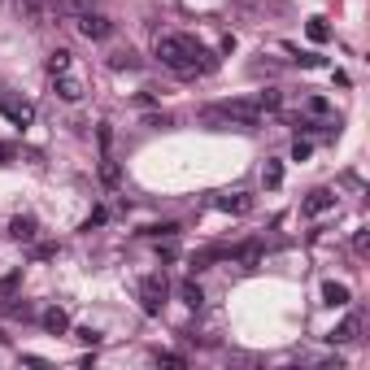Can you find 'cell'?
Segmentation results:
<instances>
[{"mask_svg":"<svg viewBox=\"0 0 370 370\" xmlns=\"http://www.w3.org/2000/svg\"><path fill=\"white\" fill-rule=\"evenodd\" d=\"M153 53L166 70H175L183 74V79H192V74H209L218 66V57L209 53V48H201L192 35H179V31H161L153 39Z\"/></svg>","mask_w":370,"mask_h":370,"instance_id":"obj_1","label":"cell"},{"mask_svg":"<svg viewBox=\"0 0 370 370\" xmlns=\"http://www.w3.org/2000/svg\"><path fill=\"white\" fill-rule=\"evenodd\" d=\"M266 113L253 105V101H227L218 109H205V122H235V127H257Z\"/></svg>","mask_w":370,"mask_h":370,"instance_id":"obj_2","label":"cell"},{"mask_svg":"<svg viewBox=\"0 0 370 370\" xmlns=\"http://www.w3.org/2000/svg\"><path fill=\"white\" fill-rule=\"evenodd\" d=\"M135 296H140V309H144V314H161V309H166V296H170L166 275H144L140 288H135Z\"/></svg>","mask_w":370,"mask_h":370,"instance_id":"obj_3","label":"cell"},{"mask_svg":"<svg viewBox=\"0 0 370 370\" xmlns=\"http://www.w3.org/2000/svg\"><path fill=\"white\" fill-rule=\"evenodd\" d=\"M74 22H79V35H83V39H109V35H113V22L101 18V13H92V9L79 13Z\"/></svg>","mask_w":370,"mask_h":370,"instance_id":"obj_4","label":"cell"},{"mask_svg":"<svg viewBox=\"0 0 370 370\" xmlns=\"http://www.w3.org/2000/svg\"><path fill=\"white\" fill-rule=\"evenodd\" d=\"M0 113H5L13 127H31V118H35V109H31L27 101H18V96H5V92H0Z\"/></svg>","mask_w":370,"mask_h":370,"instance_id":"obj_5","label":"cell"},{"mask_svg":"<svg viewBox=\"0 0 370 370\" xmlns=\"http://www.w3.org/2000/svg\"><path fill=\"white\" fill-rule=\"evenodd\" d=\"M327 209H335V192H327V187L309 192L305 201H301V214H305V218H318V214H327Z\"/></svg>","mask_w":370,"mask_h":370,"instance_id":"obj_6","label":"cell"},{"mask_svg":"<svg viewBox=\"0 0 370 370\" xmlns=\"http://www.w3.org/2000/svg\"><path fill=\"white\" fill-rule=\"evenodd\" d=\"M9 235L22 240V244H35L39 240V222L31 214H18V218H9Z\"/></svg>","mask_w":370,"mask_h":370,"instance_id":"obj_7","label":"cell"},{"mask_svg":"<svg viewBox=\"0 0 370 370\" xmlns=\"http://www.w3.org/2000/svg\"><path fill=\"white\" fill-rule=\"evenodd\" d=\"M39 323H44L48 335H66V331H70V314H66L61 305H48V309L39 314Z\"/></svg>","mask_w":370,"mask_h":370,"instance_id":"obj_8","label":"cell"},{"mask_svg":"<svg viewBox=\"0 0 370 370\" xmlns=\"http://www.w3.org/2000/svg\"><path fill=\"white\" fill-rule=\"evenodd\" d=\"M357 331H362V314H349V318H344V323L340 327H331V344H353L357 340Z\"/></svg>","mask_w":370,"mask_h":370,"instance_id":"obj_9","label":"cell"},{"mask_svg":"<svg viewBox=\"0 0 370 370\" xmlns=\"http://www.w3.org/2000/svg\"><path fill=\"white\" fill-rule=\"evenodd\" d=\"M222 214H249L253 209V196H244V192H235V196H218L214 201Z\"/></svg>","mask_w":370,"mask_h":370,"instance_id":"obj_10","label":"cell"},{"mask_svg":"<svg viewBox=\"0 0 370 370\" xmlns=\"http://www.w3.org/2000/svg\"><path fill=\"white\" fill-rule=\"evenodd\" d=\"M57 96H61V101H70V105H74V101H79V96H83V83H79V79H74V74L66 70V74H57Z\"/></svg>","mask_w":370,"mask_h":370,"instance_id":"obj_11","label":"cell"},{"mask_svg":"<svg viewBox=\"0 0 370 370\" xmlns=\"http://www.w3.org/2000/svg\"><path fill=\"white\" fill-rule=\"evenodd\" d=\"M323 305H331V309H344V305H349V288H344V283H323Z\"/></svg>","mask_w":370,"mask_h":370,"instance_id":"obj_12","label":"cell"},{"mask_svg":"<svg viewBox=\"0 0 370 370\" xmlns=\"http://www.w3.org/2000/svg\"><path fill=\"white\" fill-rule=\"evenodd\" d=\"M253 105H257L261 113H279V105H283V92H279V87H261Z\"/></svg>","mask_w":370,"mask_h":370,"instance_id":"obj_13","label":"cell"},{"mask_svg":"<svg viewBox=\"0 0 370 370\" xmlns=\"http://www.w3.org/2000/svg\"><path fill=\"white\" fill-rule=\"evenodd\" d=\"M179 301H183L187 309H201V305H205V292H201V283H196V279L179 283Z\"/></svg>","mask_w":370,"mask_h":370,"instance_id":"obj_14","label":"cell"},{"mask_svg":"<svg viewBox=\"0 0 370 370\" xmlns=\"http://www.w3.org/2000/svg\"><path fill=\"white\" fill-rule=\"evenodd\" d=\"M87 9H92V0H53V13L57 18H79Z\"/></svg>","mask_w":370,"mask_h":370,"instance_id":"obj_15","label":"cell"},{"mask_svg":"<svg viewBox=\"0 0 370 370\" xmlns=\"http://www.w3.org/2000/svg\"><path fill=\"white\" fill-rule=\"evenodd\" d=\"M140 66V57L131 53V48H113L109 53V70H135Z\"/></svg>","mask_w":370,"mask_h":370,"instance_id":"obj_16","label":"cell"},{"mask_svg":"<svg viewBox=\"0 0 370 370\" xmlns=\"http://www.w3.org/2000/svg\"><path fill=\"white\" fill-rule=\"evenodd\" d=\"M222 257H231V249H201V253L192 257V270H205V266H214Z\"/></svg>","mask_w":370,"mask_h":370,"instance_id":"obj_17","label":"cell"},{"mask_svg":"<svg viewBox=\"0 0 370 370\" xmlns=\"http://www.w3.org/2000/svg\"><path fill=\"white\" fill-rule=\"evenodd\" d=\"M48 74H53V79H57V74H66L70 70V53H66V48H53V53H48Z\"/></svg>","mask_w":370,"mask_h":370,"instance_id":"obj_18","label":"cell"},{"mask_svg":"<svg viewBox=\"0 0 370 370\" xmlns=\"http://www.w3.org/2000/svg\"><path fill=\"white\" fill-rule=\"evenodd\" d=\"M144 235L148 240H175L179 227H175V222H153V227H144Z\"/></svg>","mask_w":370,"mask_h":370,"instance_id":"obj_19","label":"cell"},{"mask_svg":"<svg viewBox=\"0 0 370 370\" xmlns=\"http://www.w3.org/2000/svg\"><path fill=\"white\" fill-rule=\"evenodd\" d=\"M101 179H105V183H109V187H118V183H122V170H118V161H113V157H109V153H105V157H101Z\"/></svg>","mask_w":370,"mask_h":370,"instance_id":"obj_20","label":"cell"},{"mask_svg":"<svg viewBox=\"0 0 370 370\" xmlns=\"http://www.w3.org/2000/svg\"><path fill=\"white\" fill-rule=\"evenodd\" d=\"M261 183H266V187H279V183H283V166H279V161H266V166H261Z\"/></svg>","mask_w":370,"mask_h":370,"instance_id":"obj_21","label":"cell"},{"mask_svg":"<svg viewBox=\"0 0 370 370\" xmlns=\"http://www.w3.org/2000/svg\"><path fill=\"white\" fill-rule=\"evenodd\" d=\"M5 314H9V318H35V309H31L27 301L18 305V301H9V296H5Z\"/></svg>","mask_w":370,"mask_h":370,"instance_id":"obj_22","label":"cell"},{"mask_svg":"<svg viewBox=\"0 0 370 370\" xmlns=\"http://www.w3.org/2000/svg\"><path fill=\"white\" fill-rule=\"evenodd\" d=\"M305 31H309V39H318V44H323V39L331 35V27H327V22H323V18H314V22H309V27H305Z\"/></svg>","mask_w":370,"mask_h":370,"instance_id":"obj_23","label":"cell"},{"mask_svg":"<svg viewBox=\"0 0 370 370\" xmlns=\"http://www.w3.org/2000/svg\"><path fill=\"white\" fill-rule=\"evenodd\" d=\"M18 283H22V270L5 275V279H0V296H13V292H18Z\"/></svg>","mask_w":370,"mask_h":370,"instance_id":"obj_24","label":"cell"},{"mask_svg":"<svg viewBox=\"0 0 370 370\" xmlns=\"http://www.w3.org/2000/svg\"><path fill=\"white\" fill-rule=\"evenodd\" d=\"M74 340H83V344H92V349H96V344H101V331H92V327H79V331H74Z\"/></svg>","mask_w":370,"mask_h":370,"instance_id":"obj_25","label":"cell"},{"mask_svg":"<svg viewBox=\"0 0 370 370\" xmlns=\"http://www.w3.org/2000/svg\"><path fill=\"white\" fill-rule=\"evenodd\" d=\"M309 153H314V148H309L305 140H296V144H292V161H305Z\"/></svg>","mask_w":370,"mask_h":370,"instance_id":"obj_26","label":"cell"},{"mask_svg":"<svg viewBox=\"0 0 370 370\" xmlns=\"http://www.w3.org/2000/svg\"><path fill=\"white\" fill-rule=\"evenodd\" d=\"M153 362H157V366H183L179 353H153Z\"/></svg>","mask_w":370,"mask_h":370,"instance_id":"obj_27","label":"cell"},{"mask_svg":"<svg viewBox=\"0 0 370 370\" xmlns=\"http://www.w3.org/2000/svg\"><path fill=\"white\" fill-rule=\"evenodd\" d=\"M101 222H105V209H92V218L83 222V231H92V227H101Z\"/></svg>","mask_w":370,"mask_h":370,"instance_id":"obj_28","label":"cell"},{"mask_svg":"<svg viewBox=\"0 0 370 370\" xmlns=\"http://www.w3.org/2000/svg\"><path fill=\"white\" fill-rule=\"evenodd\" d=\"M35 257L44 261V257H57V244H35Z\"/></svg>","mask_w":370,"mask_h":370,"instance_id":"obj_29","label":"cell"},{"mask_svg":"<svg viewBox=\"0 0 370 370\" xmlns=\"http://www.w3.org/2000/svg\"><path fill=\"white\" fill-rule=\"evenodd\" d=\"M366 244H370V235H366V231H357V235H353V249H357V253H366Z\"/></svg>","mask_w":370,"mask_h":370,"instance_id":"obj_30","label":"cell"},{"mask_svg":"<svg viewBox=\"0 0 370 370\" xmlns=\"http://www.w3.org/2000/svg\"><path fill=\"white\" fill-rule=\"evenodd\" d=\"M13 161V148H5V144H0V166H9Z\"/></svg>","mask_w":370,"mask_h":370,"instance_id":"obj_31","label":"cell"}]
</instances>
